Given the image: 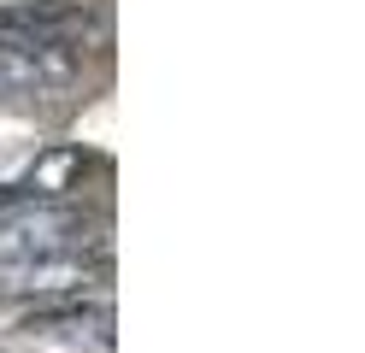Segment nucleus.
I'll return each instance as SVG.
<instances>
[{
	"label": "nucleus",
	"mask_w": 365,
	"mask_h": 353,
	"mask_svg": "<svg viewBox=\"0 0 365 353\" xmlns=\"http://www.w3.org/2000/svg\"><path fill=\"white\" fill-rule=\"evenodd\" d=\"M77 47L65 36L48 41H0V94H53L77 77Z\"/></svg>",
	"instance_id": "f03ea898"
},
{
	"label": "nucleus",
	"mask_w": 365,
	"mask_h": 353,
	"mask_svg": "<svg viewBox=\"0 0 365 353\" xmlns=\"http://www.w3.org/2000/svg\"><path fill=\"white\" fill-rule=\"evenodd\" d=\"M88 282H106V265L88 253L30 259V265H0V295H41V300H77Z\"/></svg>",
	"instance_id": "20e7f679"
},
{
	"label": "nucleus",
	"mask_w": 365,
	"mask_h": 353,
	"mask_svg": "<svg viewBox=\"0 0 365 353\" xmlns=\"http://www.w3.org/2000/svg\"><path fill=\"white\" fill-rule=\"evenodd\" d=\"M77 24V0H24L0 6V41H48Z\"/></svg>",
	"instance_id": "39448f33"
},
{
	"label": "nucleus",
	"mask_w": 365,
	"mask_h": 353,
	"mask_svg": "<svg viewBox=\"0 0 365 353\" xmlns=\"http://www.w3.org/2000/svg\"><path fill=\"white\" fill-rule=\"evenodd\" d=\"M88 230H95V218L83 206H65V200H36V206L0 212V265L88 253Z\"/></svg>",
	"instance_id": "f257e3e1"
},
{
	"label": "nucleus",
	"mask_w": 365,
	"mask_h": 353,
	"mask_svg": "<svg viewBox=\"0 0 365 353\" xmlns=\"http://www.w3.org/2000/svg\"><path fill=\"white\" fill-rule=\"evenodd\" d=\"M18 336L53 342L59 353H112V312L106 306H83V300L41 306V312H30L18 324Z\"/></svg>",
	"instance_id": "7ed1b4c3"
}]
</instances>
